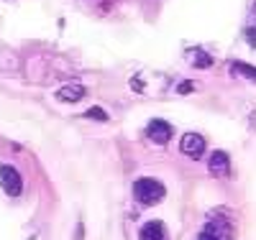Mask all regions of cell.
<instances>
[{"mask_svg":"<svg viewBox=\"0 0 256 240\" xmlns=\"http://www.w3.org/2000/svg\"><path fill=\"white\" fill-rule=\"evenodd\" d=\"M134 197H136V202H141L144 207H148V205L164 200V184L159 179L144 177V179H138L134 184Z\"/></svg>","mask_w":256,"mask_h":240,"instance_id":"cell-1","label":"cell"},{"mask_svg":"<svg viewBox=\"0 0 256 240\" xmlns=\"http://www.w3.org/2000/svg\"><path fill=\"white\" fill-rule=\"evenodd\" d=\"M198 240H233L230 220H226V217H220V215L210 217V220L205 223V228H202V233L198 235Z\"/></svg>","mask_w":256,"mask_h":240,"instance_id":"cell-2","label":"cell"},{"mask_svg":"<svg viewBox=\"0 0 256 240\" xmlns=\"http://www.w3.org/2000/svg\"><path fill=\"white\" fill-rule=\"evenodd\" d=\"M0 187L10 197H18L24 192V179H20V174L13 166H0Z\"/></svg>","mask_w":256,"mask_h":240,"instance_id":"cell-3","label":"cell"},{"mask_svg":"<svg viewBox=\"0 0 256 240\" xmlns=\"http://www.w3.org/2000/svg\"><path fill=\"white\" fill-rule=\"evenodd\" d=\"M180 151L190 159H200L205 154V138L200 133H184L180 141Z\"/></svg>","mask_w":256,"mask_h":240,"instance_id":"cell-4","label":"cell"},{"mask_svg":"<svg viewBox=\"0 0 256 240\" xmlns=\"http://www.w3.org/2000/svg\"><path fill=\"white\" fill-rule=\"evenodd\" d=\"M146 136L156 146H164V143H169V138H172V125H169L166 120H152L148 128H146Z\"/></svg>","mask_w":256,"mask_h":240,"instance_id":"cell-5","label":"cell"},{"mask_svg":"<svg viewBox=\"0 0 256 240\" xmlns=\"http://www.w3.org/2000/svg\"><path fill=\"white\" fill-rule=\"evenodd\" d=\"M208 169H210V174H216V177H226V174L230 171V159H228L226 151H216V154H210Z\"/></svg>","mask_w":256,"mask_h":240,"instance_id":"cell-6","label":"cell"},{"mask_svg":"<svg viewBox=\"0 0 256 240\" xmlns=\"http://www.w3.org/2000/svg\"><path fill=\"white\" fill-rule=\"evenodd\" d=\"M82 97H84V87L77 84V82L64 84V87H59V90H56V100H59V102H77V100H82Z\"/></svg>","mask_w":256,"mask_h":240,"instance_id":"cell-7","label":"cell"},{"mask_svg":"<svg viewBox=\"0 0 256 240\" xmlns=\"http://www.w3.org/2000/svg\"><path fill=\"white\" fill-rule=\"evenodd\" d=\"M138 240H166V235H164V225L162 223H146L144 228H141V233H138Z\"/></svg>","mask_w":256,"mask_h":240,"instance_id":"cell-8","label":"cell"},{"mask_svg":"<svg viewBox=\"0 0 256 240\" xmlns=\"http://www.w3.org/2000/svg\"><path fill=\"white\" fill-rule=\"evenodd\" d=\"M230 74H241V77L256 82V67H251V64H246V61H233L230 64Z\"/></svg>","mask_w":256,"mask_h":240,"instance_id":"cell-9","label":"cell"},{"mask_svg":"<svg viewBox=\"0 0 256 240\" xmlns=\"http://www.w3.org/2000/svg\"><path fill=\"white\" fill-rule=\"evenodd\" d=\"M192 64H195V67H200V69H208L210 64H212V56L205 54L202 49H195V51H192Z\"/></svg>","mask_w":256,"mask_h":240,"instance_id":"cell-10","label":"cell"},{"mask_svg":"<svg viewBox=\"0 0 256 240\" xmlns=\"http://www.w3.org/2000/svg\"><path fill=\"white\" fill-rule=\"evenodd\" d=\"M84 118H90V120H100V123H108V113H105L102 107H90V110L84 113Z\"/></svg>","mask_w":256,"mask_h":240,"instance_id":"cell-11","label":"cell"},{"mask_svg":"<svg viewBox=\"0 0 256 240\" xmlns=\"http://www.w3.org/2000/svg\"><path fill=\"white\" fill-rule=\"evenodd\" d=\"M244 36H246V41H248V46H251V49H256V28H246V31H244Z\"/></svg>","mask_w":256,"mask_h":240,"instance_id":"cell-12","label":"cell"},{"mask_svg":"<svg viewBox=\"0 0 256 240\" xmlns=\"http://www.w3.org/2000/svg\"><path fill=\"white\" fill-rule=\"evenodd\" d=\"M192 90H195V84H192V82H182V84L177 87V92H180V95H190Z\"/></svg>","mask_w":256,"mask_h":240,"instance_id":"cell-13","label":"cell"}]
</instances>
